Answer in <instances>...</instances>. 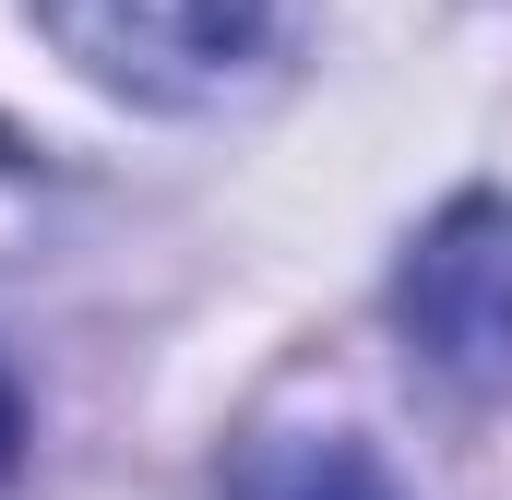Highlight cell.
Wrapping results in <instances>:
<instances>
[{
	"instance_id": "obj_1",
	"label": "cell",
	"mask_w": 512,
	"mask_h": 500,
	"mask_svg": "<svg viewBox=\"0 0 512 500\" xmlns=\"http://www.w3.org/2000/svg\"><path fill=\"white\" fill-rule=\"evenodd\" d=\"M36 24L143 108H203L262 60L274 0H36Z\"/></svg>"
},
{
	"instance_id": "obj_2",
	"label": "cell",
	"mask_w": 512,
	"mask_h": 500,
	"mask_svg": "<svg viewBox=\"0 0 512 500\" xmlns=\"http://www.w3.org/2000/svg\"><path fill=\"white\" fill-rule=\"evenodd\" d=\"M393 322L453 393H501L512 381V203H453L393 274Z\"/></svg>"
},
{
	"instance_id": "obj_3",
	"label": "cell",
	"mask_w": 512,
	"mask_h": 500,
	"mask_svg": "<svg viewBox=\"0 0 512 500\" xmlns=\"http://www.w3.org/2000/svg\"><path fill=\"white\" fill-rule=\"evenodd\" d=\"M227 500H393V477H382V453L346 441V429H274V441L239 453Z\"/></svg>"
},
{
	"instance_id": "obj_4",
	"label": "cell",
	"mask_w": 512,
	"mask_h": 500,
	"mask_svg": "<svg viewBox=\"0 0 512 500\" xmlns=\"http://www.w3.org/2000/svg\"><path fill=\"white\" fill-rule=\"evenodd\" d=\"M0 477H12V381H0Z\"/></svg>"
}]
</instances>
